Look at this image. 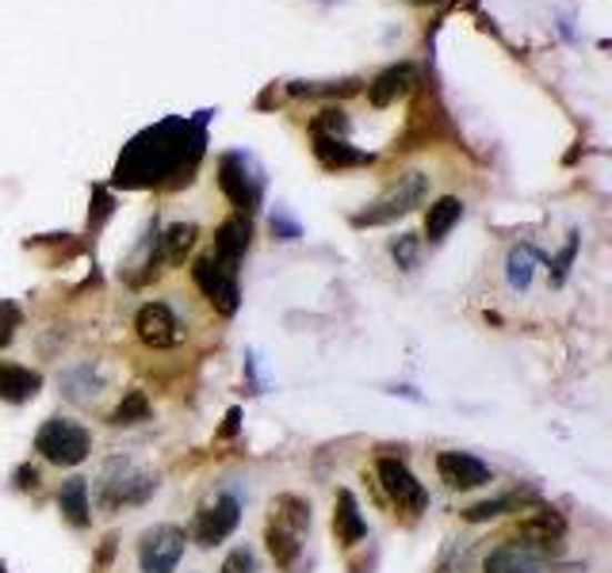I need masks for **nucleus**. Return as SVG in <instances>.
I'll return each mask as SVG.
<instances>
[{"instance_id":"1","label":"nucleus","mask_w":612,"mask_h":573,"mask_svg":"<svg viewBox=\"0 0 612 573\" xmlns=\"http://www.w3.org/2000/svg\"><path fill=\"white\" fill-rule=\"evenodd\" d=\"M34 451H39L47 463L54 466H77L89 459L92 451V436L89 429H81L77 421H66V416H50L39 432H34Z\"/></svg>"},{"instance_id":"2","label":"nucleus","mask_w":612,"mask_h":573,"mask_svg":"<svg viewBox=\"0 0 612 573\" xmlns=\"http://www.w3.org/2000/svg\"><path fill=\"white\" fill-rule=\"evenodd\" d=\"M425 195H429V177H425V172H402V177L394 180V184L387 188L383 195H379L375 203L368 207V211H360L352 222H357V225H387V222L402 219V214H410Z\"/></svg>"},{"instance_id":"3","label":"nucleus","mask_w":612,"mask_h":573,"mask_svg":"<svg viewBox=\"0 0 612 573\" xmlns=\"http://www.w3.org/2000/svg\"><path fill=\"white\" fill-rule=\"evenodd\" d=\"M158 490V478L138 471L131 459H111L100 474V501L108 509H119V505H142L150 493Z\"/></svg>"},{"instance_id":"4","label":"nucleus","mask_w":612,"mask_h":573,"mask_svg":"<svg viewBox=\"0 0 612 573\" xmlns=\"http://www.w3.org/2000/svg\"><path fill=\"white\" fill-rule=\"evenodd\" d=\"M192 280L203 291V299L211 302L219 314L230 318L238 310V299H241V291H238V264H230V260L207 253V257H200L192 264Z\"/></svg>"},{"instance_id":"5","label":"nucleus","mask_w":612,"mask_h":573,"mask_svg":"<svg viewBox=\"0 0 612 573\" xmlns=\"http://www.w3.org/2000/svg\"><path fill=\"white\" fill-rule=\"evenodd\" d=\"M219 188L227 191V199L234 203V211L245 219V214L257 211L261 203V177L253 172L245 153H222L219 158Z\"/></svg>"},{"instance_id":"6","label":"nucleus","mask_w":612,"mask_h":573,"mask_svg":"<svg viewBox=\"0 0 612 573\" xmlns=\"http://www.w3.org/2000/svg\"><path fill=\"white\" fill-rule=\"evenodd\" d=\"M184 546H188L184 527L158 524L142 535V543H138V566H142V573H172L177 562L184 559Z\"/></svg>"},{"instance_id":"7","label":"nucleus","mask_w":612,"mask_h":573,"mask_svg":"<svg viewBox=\"0 0 612 573\" xmlns=\"http://www.w3.org/2000/svg\"><path fill=\"white\" fill-rule=\"evenodd\" d=\"M241 524V505L238 497H230V493H219L214 501H207V505L195 512V543L200 546H219L222 540H230V535L238 532Z\"/></svg>"},{"instance_id":"8","label":"nucleus","mask_w":612,"mask_h":573,"mask_svg":"<svg viewBox=\"0 0 612 573\" xmlns=\"http://www.w3.org/2000/svg\"><path fill=\"white\" fill-rule=\"evenodd\" d=\"M375 474H379V485H383V493L394 501L399 509H410V512H421L429 505V493L421 490V482L413 478V471L402 459H379L375 463Z\"/></svg>"},{"instance_id":"9","label":"nucleus","mask_w":612,"mask_h":573,"mask_svg":"<svg viewBox=\"0 0 612 573\" xmlns=\"http://www.w3.org/2000/svg\"><path fill=\"white\" fill-rule=\"evenodd\" d=\"M437 474H441L448 490H479V485H486L494 478L490 466L482 459L468 455V451H441L437 455Z\"/></svg>"},{"instance_id":"10","label":"nucleus","mask_w":612,"mask_h":573,"mask_svg":"<svg viewBox=\"0 0 612 573\" xmlns=\"http://www.w3.org/2000/svg\"><path fill=\"white\" fill-rule=\"evenodd\" d=\"M134 333L146 349H172L180 341V321L172 318L165 302H146L134 318Z\"/></svg>"},{"instance_id":"11","label":"nucleus","mask_w":612,"mask_h":573,"mask_svg":"<svg viewBox=\"0 0 612 573\" xmlns=\"http://www.w3.org/2000/svg\"><path fill=\"white\" fill-rule=\"evenodd\" d=\"M333 535H338L341 546H357L368 535V520L360 512L352 490H338V501H333Z\"/></svg>"},{"instance_id":"12","label":"nucleus","mask_w":612,"mask_h":573,"mask_svg":"<svg viewBox=\"0 0 612 573\" xmlns=\"http://www.w3.org/2000/svg\"><path fill=\"white\" fill-rule=\"evenodd\" d=\"M413 81H418V69L413 66H407V62L391 66V69H383L372 84H368V100H372L375 108H391L399 96H407L413 89Z\"/></svg>"},{"instance_id":"13","label":"nucleus","mask_w":612,"mask_h":573,"mask_svg":"<svg viewBox=\"0 0 612 573\" xmlns=\"http://www.w3.org/2000/svg\"><path fill=\"white\" fill-rule=\"evenodd\" d=\"M42 390V375L31 368H23V363H0V398L12 405L28 402Z\"/></svg>"},{"instance_id":"14","label":"nucleus","mask_w":612,"mask_h":573,"mask_svg":"<svg viewBox=\"0 0 612 573\" xmlns=\"http://www.w3.org/2000/svg\"><path fill=\"white\" fill-rule=\"evenodd\" d=\"M249 238H253V230H249V222L234 214V219H227L214 230V257L230 260V264H238L241 257H245L249 249Z\"/></svg>"},{"instance_id":"15","label":"nucleus","mask_w":612,"mask_h":573,"mask_svg":"<svg viewBox=\"0 0 612 573\" xmlns=\"http://www.w3.org/2000/svg\"><path fill=\"white\" fill-rule=\"evenodd\" d=\"M264 543H269L275 566L291 570L299 562V554H303V535L295 532V527L280 524V520H269V532H264Z\"/></svg>"},{"instance_id":"16","label":"nucleus","mask_w":612,"mask_h":573,"mask_svg":"<svg viewBox=\"0 0 612 573\" xmlns=\"http://www.w3.org/2000/svg\"><path fill=\"white\" fill-rule=\"evenodd\" d=\"M58 509L73 527H89L92 520V505H89V482L84 478H69V482L58 490Z\"/></svg>"},{"instance_id":"17","label":"nucleus","mask_w":612,"mask_h":573,"mask_svg":"<svg viewBox=\"0 0 612 573\" xmlns=\"http://www.w3.org/2000/svg\"><path fill=\"white\" fill-rule=\"evenodd\" d=\"M314 158L325 164V169H349V164H368L372 158L360 150H352L344 138H330V134H314Z\"/></svg>"},{"instance_id":"18","label":"nucleus","mask_w":612,"mask_h":573,"mask_svg":"<svg viewBox=\"0 0 612 573\" xmlns=\"http://www.w3.org/2000/svg\"><path fill=\"white\" fill-rule=\"evenodd\" d=\"M482 573H536V554L521 543H505L498 551H490Z\"/></svg>"},{"instance_id":"19","label":"nucleus","mask_w":612,"mask_h":573,"mask_svg":"<svg viewBox=\"0 0 612 573\" xmlns=\"http://www.w3.org/2000/svg\"><path fill=\"white\" fill-rule=\"evenodd\" d=\"M460 219H463V203H460V199H455V195L437 199V203L429 207V214H425V238L429 241H444L448 230H452V225Z\"/></svg>"},{"instance_id":"20","label":"nucleus","mask_w":612,"mask_h":573,"mask_svg":"<svg viewBox=\"0 0 612 573\" xmlns=\"http://www.w3.org/2000/svg\"><path fill=\"white\" fill-rule=\"evenodd\" d=\"M521 535H524V540H532L529 546H551V543L563 540V520H559L555 512L540 509L536 516H529L521 524Z\"/></svg>"},{"instance_id":"21","label":"nucleus","mask_w":612,"mask_h":573,"mask_svg":"<svg viewBox=\"0 0 612 573\" xmlns=\"http://www.w3.org/2000/svg\"><path fill=\"white\" fill-rule=\"evenodd\" d=\"M150 421V398L142 394V390H127L123 402L111 410L108 424H116V429H131V424H142Z\"/></svg>"},{"instance_id":"22","label":"nucleus","mask_w":612,"mask_h":573,"mask_svg":"<svg viewBox=\"0 0 612 573\" xmlns=\"http://www.w3.org/2000/svg\"><path fill=\"white\" fill-rule=\"evenodd\" d=\"M272 520H280V524L295 527L299 535L310 532V505L303 497H295V493H283V497L272 501Z\"/></svg>"},{"instance_id":"23","label":"nucleus","mask_w":612,"mask_h":573,"mask_svg":"<svg viewBox=\"0 0 612 573\" xmlns=\"http://www.w3.org/2000/svg\"><path fill=\"white\" fill-rule=\"evenodd\" d=\"M192 245H195V225H192V222L169 225V233L161 238V253H165L169 264H180V260H184V253H188Z\"/></svg>"},{"instance_id":"24","label":"nucleus","mask_w":612,"mask_h":573,"mask_svg":"<svg viewBox=\"0 0 612 573\" xmlns=\"http://www.w3.org/2000/svg\"><path fill=\"white\" fill-rule=\"evenodd\" d=\"M510 509H521V501L516 497H494V501H482V505H471L463 516H468L471 524H482V520H494V516H502V512H510Z\"/></svg>"},{"instance_id":"25","label":"nucleus","mask_w":612,"mask_h":573,"mask_svg":"<svg viewBox=\"0 0 612 573\" xmlns=\"http://www.w3.org/2000/svg\"><path fill=\"white\" fill-rule=\"evenodd\" d=\"M532 260H536V253H532L529 245H516L510 253V283L513 286H529L532 283Z\"/></svg>"},{"instance_id":"26","label":"nucleus","mask_w":612,"mask_h":573,"mask_svg":"<svg viewBox=\"0 0 612 573\" xmlns=\"http://www.w3.org/2000/svg\"><path fill=\"white\" fill-rule=\"evenodd\" d=\"M360 81H344V84H291L295 96H349L357 92Z\"/></svg>"},{"instance_id":"27","label":"nucleus","mask_w":612,"mask_h":573,"mask_svg":"<svg viewBox=\"0 0 612 573\" xmlns=\"http://www.w3.org/2000/svg\"><path fill=\"white\" fill-rule=\"evenodd\" d=\"M391 253H394V260H399V268H410L418 264V238H413V233H402L399 241H394L391 245Z\"/></svg>"},{"instance_id":"28","label":"nucleus","mask_w":612,"mask_h":573,"mask_svg":"<svg viewBox=\"0 0 612 573\" xmlns=\"http://www.w3.org/2000/svg\"><path fill=\"white\" fill-rule=\"evenodd\" d=\"M16 329H20V310H16L12 302H0V349L12 341Z\"/></svg>"},{"instance_id":"29","label":"nucleus","mask_w":612,"mask_h":573,"mask_svg":"<svg viewBox=\"0 0 612 573\" xmlns=\"http://www.w3.org/2000/svg\"><path fill=\"white\" fill-rule=\"evenodd\" d=\"M222 573H253V551H249V546L230 551V559L222 562Z\"/></svg>"},{"instance_id":"30","label":"nucleus","mask_w":612,"mask_h":573,"mask_svg":"<svg viewBox=\"0 0 612 573\" xmlns=\"http://www.w3.org/2000/svg\"><path fill=\"white\" fill-rule=\"evenodd\" d=\"M574 249H579V241L571 238V245H566V253L555 260V283H563V280H566V268H571V260H574Z\"/></svg>"},{"instance_id":"31","label":"nucleus","mask_w":612,"mask_h":573,"mask_svg":"<svg viewBox=\"0 0 612 573\" xmlns=\"http://www.w3.org/2000/svg\"><path fill=\"white\" fill-rule=\"evenodd\" d=\"M16 478H20V482H16L20 490H39V471H34V466H23Z\"/></svg>"},{"instance_id":"32","label":"nucleus","mask_w":612,"mask_h":573,"mask_svg":"<svg viewBox=\"0 0 612 573\" xmlns=\"http://www.w3.org/2000/svg\"><path fill=\"white\" fill-rule=\"evenodd\" d=\"M238 421H241V413L230 410V416H227V436H230V432H238Z\"/></svg>"},{"instance_id":"33","label":"nucleus","mask_w":612,"mask_h":573,"mask_svg":"<svg viewBox=\"0 0 612 573\" xmlns=\"http://www.w3.org/2000/svg\"><path fill=\"white\" fill-rule=\"evenodd\" d=\"M410 4H441V0H410Z\"/></svg>"},{"instance_id":"34","label":"nucleus","mask_w":612,"mask_h":573,"mask_svg":"<svg viewBox=\"0 0 612 573\" xmlns=\"http://www.w3.org/2000/svg\"><path fill=\"white\" fill-rule=\"evenodd\" d=\"M0 573H8V570H4V566H0Z\"/></svg>"}]
</instances>
